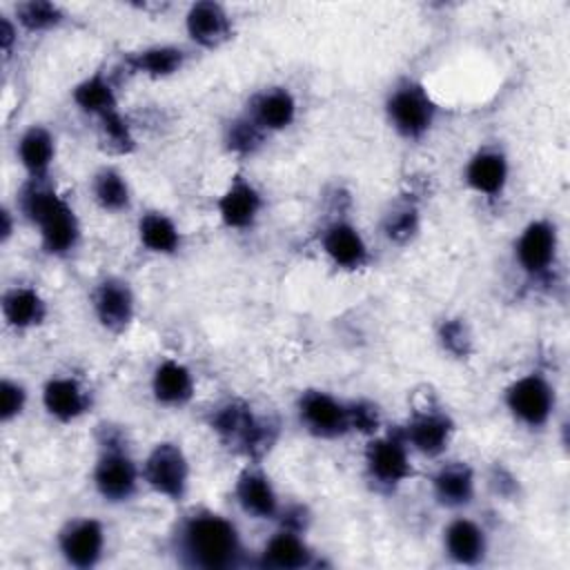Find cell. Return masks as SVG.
Returning <instances> with one entry per match:
<instances>
[{"instance_id":"obj_22","label":"cell","mask_w":570,"mask_h":570,"mask_svg":"<svg viewBox=\"0 0 570 570\" xmlns=\"http://www.w3.org/2000/svg\"><path fill=\"white\" fill-rule=\"evenodd\" d=\"M316 563V552L307 543L305 532L285 525H278L258 552V566L272 570H303Z\"/></svg>"},{"instance_id":"obj_35","label":"cell","mask_w":570,"mask_h":570,"mask_svg":"<svg viewBox=\"0 0 570 570\" xmlns=\"http://www.w3.org/2000/svg\"><path fill=\"white\" fill-rule=\"evenodd\" d=\"M436 343L439 347L452 358H470L474 352V334L465 318L448 316L436 327Z\"/></svg>"},{"instance_id":"obj_25","label":"cell","mask_w":570,"mask_h":570,"mask_svg":"<svg viewBox=\"0 0 570 570\" xmlns=\"http://www.w3.org/2000/svg\"><path fill=\"white\" fill-rule=\"evenodd\" d=\"M0 312L7 327L16 332H29L45 325L49 316V303L38 287L29 283H16L2 292Z\"/></svg>"},{"instance_id":"obj_24","label":"cell","mask_w":570,"mask_h":570,"mask_svg":"<svg viewBox=\"0 0 570 570\" xmlns=\"http://www.w3.org/2000/svg\"><path fill=\"white\" fill-rule=\"evenodd\" d=\"M149 392L163 407H185L196 396V376L178 358H160L149 376Z\"/></svg>"},{"instance_id":"obj_28","label":"cell","mask_w":570,"mask_h":570,"mask_svg":"<svg viewBox=\"0 0 570 570\" xmlns=\"http://www.w3.org/2000/svg\"><path fill=\"white\" fill-rule=\"evenodd\" d=\"M136 238L154 256H176L183 249L180 225L163 209H147L138 216Z\"/></svg>"},{"instance_id":"obj_21","label":"cell","mask_w":570,"mask_h":570,"mask_svg":"<svg viewBox=\"0 0 570 570\" xmlns=\"http://www.w3.org/2000/svg\"><path fill=\"white\" fill-rule=\"evenodd\" d=\"M245 114L267 134H281L289 129L296 122L298 116V100L289 91V87L283 85H269L258 89L247 107Z\"/></svg>"},{"instance_id":"obj_5","label":"cell","mask_w":570,"mask_h":570,"mask_svg":"<svg viewBox=\"0 0 570 570\" xmlns=\"http://www.w3.org/2000/svg\"><path fill=\"white\" fill-rule=\"evenodd\" d=\"M383 111L392 131L407 142L423 140L439 118L436 100L428 87L412 76H401L390 85Z\"/></svg>"},{"instance_id":"obj_31","label":"cell","mask_w":570,"mask_h":570,"mask_svg":"<svg viewBox=\"0 0 570 570\" xmlns=\"http://www.w3.org/2000/svg\"><path fill=\"white\" fill-rule=\"evenodd\" d=\"M381 232L392 245H407L421 232V207L414 198L401 196L385 209Z\"/></svg>"},{"instance_id":"obj_18","label":"cell","mask_w":570,"mask_h":570,"mask_svg":"<svg viewBox=\"0 0 570 570\" xmlns=\"http://www.w3.org/2000/svg\"><path fill=\"white\" fill-rule=\"evenodd\" d=\"M40 401L49 419L56 423H76L91 412L94 396L89 387L73 374H53L42 383Z\"/></svg>"},{"instance_id":"obj_20","label":"cell","mask_w":570,"mask_h":570,"mask_svg":"<svg viewBox=\"0 0 570 570\" xmlns=\"http://www.w3.org/2000/svg\"><path fill=\"white\" fill-rule=\"evenodd\" d=\"M443 554L465 568L481 566L490 552V537L485 528L470 517H452L441 532Z\"/></svg>"},{"instance_id":"obj_9","label":"cell","mask_w":570,"mask_h":570,"mask_svg":"<svg viewBox=\"0 0 570 570\" xmlns=\"http://www.w3.org/2000/svg\"><path fill=\"white\" fill-rule=\"evenodd\" d=\"M514 263L530 281H543L552 274L559 256V229L550 218L528 220L514 238Z\"/></svg>"},{"instance_id":"obj_27","label":"cell","mask_w":570,"mask_h":570,"mask_svg":"<svg viewBox=\"0 0 570 570\" xmlns=\"http://www.w3.org/2000/svg\"><path fill=\"white\" fill-rule=\"evenodd\" d=\"M56 134L42 122H33L27 129H22V134L16 140V158L24 169L27 178H49L51 167L56 163Z\"/></svg>"},{"instance_id":"obj_29","label":"cell","mask_w":570,"mask_h":570,"mask_svg":"<svg viewBox=\"0 0 570 570\" xmlns=\"http://www.w3.org/2000/svg\"><path fill=\"white\" fill-rule=\"evenodd\" d=\"M71 102L80 114L94 120H100L107 114L120 109L116 87L102 69L87 73L71 87Z\"/></svg>"},{"instance_id":"obj_36","label":"cell","mask_w":570,"mask_h":570,"mask_svg":"<svg viewBox=\"0 0 570 570\" xmlns=\"http://www.w3.org/2000/svg\"><path fill=\"white\" fill-rule=\"evenodd\" d=\"M347 414H350V432H356L370 439L383 430V412L379 403H374L372 399H350Z\"/></svg>"},{"instance_id":"obj_12","label":"cell","mask_w":570,"mask_h":570,"mask_svg":"<svg viewBox=\"0 0 570 570\" xmlns=\"http://www.w3.org/2000/svg\"><path fill=\"white\" fill-rule=\"evenodd\" d=\"M96 323L109 334H122L136 318V292L122 276L109 274L96 281L89 294Z\"/></svg>"},{"instance_id":"obj_17","label":"cell","mask_w":570,"mask_h":570,"mask_svg":"<svg viewBox=\"0 0 570 570\" xmlns=\"http://www.w3.org/2000/svg\"><path fill=\"white\" fill-rule=\"evenodd\" d=\"M265 209V196L261 187L243 176L234 174L225 189L216 198V214L223 227L234 232H247L252 229Z\"/></svg>"},{"instance_id":"obj_16","label":"cell","mask_w":570,"mask_h":570,"mask_svg":"<svg viewBox=\"0 0 570 570\" xmlns=\"http://www.w3.org/2000/svg\"><path fill=\"white\" fill-rule=\"evenodd\" d=\"M465 187L488 200L501 198L510 183V158L501 145H479L463 167Z\"/></svg>"},{"instance_id":"obj_13","label":"cell","mask_w":570,"mask_h":570,"mask_svg":"<svg viewBox=\"0 0 570 570\" xmlns=\"http://www.w3.org/2000/svg\"><path fill=\"white\" fill-rule=\"evenodd\" d=\"M454 430V419L439 405L414 410L401 425V434L407 441L410 450L425 459L443 456L452 443Z\"/></svg>"},{"instance_id":"obj_11","label":"cell","mask_w":570,"mask_h":570,"mask_svg":"<svg viewBox=\"0 0 570 570\" xmlns=\"http://www.w3.org/2000/svg\"><path fill=\"white\" fill-rule=\"evenodd\" d=\"M56 548L69 568L91 570L105 559L107 528L96 517H71L60 525Z\"/></svg>"},{"instance_id":"obj_37","label":"cell","mask_w":570,"mask_h":570,"mask_svg":"<svg viewBox=\"0 0 570 570\" xmlns=\"http://www.w3.org/2000/svg\"><path fill=\"white\" fill-rule=\"evenodd\" d=\"M29 403V390L20 379L2 376L0 381V421L4 425L20 419Z\"/></svg>"},{"instance_id":"obj_26","label":"cell","mask_w":570,"mask_h":570,"mask_svg":"<svg viewBox=\"0 0 570 570\" xmlns=\"http://www.w3.org/2000/svg\"><path fill=\"white\" fill-rule=\"evenodd\" d=\"M187 60H189V51L176 42L147 45L125 56L127 69L149 80H165L180 73Z\"/></svg>"},{"instance_id":"obj_38","label":"cell","mask_w":570,"mask_h":570,"mask_svg":"<svg viewBox=\"0 0 570 570\" xmlns=\"http://www.w3.org/2000/svg\"><path fill=\"white\" fill-rule=\"evenodd\" d=\"M18 31H20V27H18V22L13 20V16L2 13V16H0V47H2L4 58L11 56V51H13L16 42H18Z\"/></svg>"},{"instance_id":"obj_8","label":"cell","mask_w":570,"mask_h":570,"mask_svg":"<svg viewBox=\"0 0 570 570\" xmlns=\"http://www.w3.org/2000/svg\"><path fill=\"white\" fill-rule=\"evenodd\" d=\"M508 414L528 430H543L557 410V390L543 372H528L517 376L503 390Z\"/></svg>"},{"instance_id":"obj_7","label":"cell","mask_w":570,"mask_h":570,"mask_svg":"<svg viewBox=\"0 0 570 570\" xmlns=\"http://www.w3.org/2000/svg\"><path fill=\"white\" fill-rule=\"evenodd\" d=\"M365 474L379 490H396L414 474L412 450L401 434V428L381 430L367 439L363 452Z\"/></svg>"},{"instance_id":"obj_4","label":"cell","mask_w":570,"mask_h":570,"mask_svg":"<svg viewBox=\"0 0 570 570\" xmlns=\"http://www.w3.org/2000/svg\"><path fill=\"white\" fill-rule=\"evenodd\" d=\"M98 454L91 468V483L96 494L111 505H122L134 501L142 485L140 463L134 459L127 439L116 425H100Z\"/></svg>"},{"instance_id":"obj_3","label":"cell","mask_w":570,"mask_h":570,"mask_svg":"<svg viewBox=\"0 0 570 570\" xmlns=\"http://www.w3.org/2000/svg\"><path fill=\"white\" fill-rule=\"evenodd\" d=\"M207 425L220 443L256 463L274 448L278 439V423L258 414L238 396L218 401L207 414Z\"/></svg>"},{"instance_id":"obj_23","label":"cell","mask_w":570,"mask_h":570,"mask_svg":"<svg viewBox=\"0 0 570 570\" xmlns=\"http://www.w3.org/2000/svg\"><path fill=\"white\" fill-rule=\"evenodd\" d=\"M430 494L445 510H463L476 497V472L465 461H445L430 476Z\"/></svg>"},{"instance_id":"obj_30","label":"cell","mask_w":570,"mask_h":570,"mask_svg":"<svg viewBox=\"0 0 570 570\" xmlns=\"http://www.w3.org/2000/svg\"><path fill=\"white\" fill-rule=\"evenodd\" d=\"M89 194L96 207L105 214H125L131 209L134 191L129 178L114 165H102L91 174Z\"/></svg>"},{"instance_id":"obj_1","label":"cell","mask_w":570,"mask_h":570,"mask_svg":"<svg viewBox=\"0 0 570 570\" xmlns=\"http://www.w3.org/2000/svg\"><path fill=\"white\" fill-rule=\"evenodd\" d=\"M171 554L185 568L229 570L243 563L245 543L229 517L209 508H196L176 523Z\"/></svg>"},{"instance_id":"obj_32","label":"cell","mask_w":570,"mask_h":570,"mask_svg":"<svg viewBox=\"0 0 570 570\" xmlns=\"http://www.w3.org/2000/svg\"><path fill=\"white\" fill-rule=\"evenodd\" d=\"M267 134L243 111L223 127V147L236 158H252L267 145Z\"/></svg>"},{"instance_id":"obj_6","label":"cell","mask_w":570,"mask_h":570,"mask_svg":"<svg viewBox=\"0 0 570 570\" xmlns=\"http://www.w3.org/2000/svg\"><path fill=\"white\" fill-rule=\"evenodd\" d=\"M142 485L171 503H183L191 488L189 456L178 441H158L140 463Z\"/></svg>"},{"instance_id":"obj_40","label":"cell","mask_w":570,"mask_h":570,"mask_svg":"<svg viewBox=\"0 0 570 570\" xmlns=\"http://www.w3.org/2000/svg\"><path fill=\"white\" fill-rule=\"evenodd\" d=\"M16 227H18V212H16V207L11 209L9 205H2V209H0V243L2 245H7L13 238Z\"/></svg>"},{"instance_id":"obj_2","label":"cell","mask_w":570,"mask_h":570,"mask_svg":"<svg viewBox=\"0 0 570 570\" xmlns=\"http://www.w3.org/2000/svg\"><path fill=\"white\" fill-rule=\"evenodd\" d=\"M16 196L18 216L36 227L40 249L47 256L67 258L80 247V218L49 178H27Z\"/></svg>"},{"instance_id":"obj_14","label":"cell","mask_w":570,"mask_h":570,"mask_svg":"<svg viewBox=\"0 0 570 570\" xmlns=\"http://www.w3.org/2000/svg\"><path fill=\"white\" fill-rule=\"evenodd\" d=\"M318 247L325 258L341 272H361L372 263V249L352 220L338 216L323 225Z\"/></svg>"},{"instance_id":"obj_15","label":"cell","mask_w":570,"mask_h":570,"mask_svg":"<svg viewBox=\"0 0 570 570\" xmlns=\"http://www.w3.org/2000/svg\"><path fill=\"white\" fill-rule=\"evenodd\" d=\"M232 492L238 510L254 521H276L283 510L274 481L256 461H249L236 474Z\"/></svg>"},{"instance_id":"obj_19","label":"cell","mask_w":570,"mask_h":570,"mask_svg":"<svg viewBox=\"0 0 570 570\" xmlns=\"http://www.w3.org/2000/svg\"><path fill=\"white\" fill-rule=\"evenodd\" d=\"M185 33L198 49H220L234 38V20L225 4L200 0L189 4L185 13Z\"/></svg>"},{"instance_id":"obj_39","label":"cell","mask_w":570,"mask_h":570,"mask_svg":"<svg viewBox=\"0 0 570 570\" xmlns=\"http://www.w3.org/2000/svg\"><path fill=\"white\" fill-rule=\"evenodd\" d=\"M490 485L494 488V492L497 494H501V497H512L514 492H517V479L505 470V468H501V465H494V470H492V474H490Z\"/></svg>"},{"instance_id":"obj_10","label":"cell","mask_w":570,"mask_h":570,"mask_svg":"<svg viewBox=\"0 0 570 570\" xmlns=\"http://www.w3.org/2000/svg\"><path fill=\"white\" fill-rule=\"evenodd\" d=\"M294 407H296L298 425L314 439L334 441L350 434L347 401L338 399L327 390H321V387L303 390Z\"/></svg>"},{"instance_id":"obj_33","label":"cell","mask_w":570,"mask_h":570,"mask_svg":"<svg viewBox=\"0 0 570 570\" xmlns=\"http://www.w3.org/2000/svg\"><path fill=\"white\" fill-rule=\"evenodd\" d=\"M13 20L27 33H49L67 22V11L49 0H27L13 7Z\"/></svg>"},{"instance_id":"obj_34","label":"cell","mask_w":570,"mask_h":570,"mask_svg":"<svg viewBox=\"0 0 570 570\" xmlns=\"http://www.w3.org/2000/svg\"><path fill=\"white\" fill-rule=\"evenodd\" d=\"M96 131H98V140L102 145V149L114 156H129L138 147L134 127L120 109L96 120Z\"/></svg>"}]
</instances>
